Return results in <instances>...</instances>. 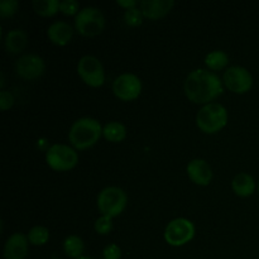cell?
Instances as JSON below:
<instances>
[{
    "mask_svg": "<svg viewBox=\"0 0 259 259\" xmlns=\"http://www.w3.org/2000/svg\"><path fill=\"white\" fill-rule=\"evenodd\" d=\"M257 182H255L254 177L248 172H239L235 175L232 180V190L237 196L249 197L252 196L257 189Z\"/></svg>",
    "mask_w": 259,
    "mask_h": 259,
    "instance_id": "16",
    "label": "cell"
},
{
    "mask_svg": "<svg viewBox=\"0 0 259 259\" xmlns=\"http://www.w3.org/2000/svg\"><path fill=\"white\" fill-rule=\"evenodd\" d=\"M75 28L65 20H55L47 28V38L51 43L58 47H65L71 43Z\"/></svg>",
    "mask_w": 259,
    "mask_h": 259,
    "instance_id": "14",
    "label": "cell"
},
{
    "mask_svg": "<svg viewBox=\"0 0 259 259\" xmlns=\"http://www.w3.org/2000/svg\"><path fill=\"white\" fill-rule=\"evenodd\" d=\"M128 205V195L121 187L108 186L104 187L96 197V206L100 215L118 218L125 211Z\"/></svg>",
    "mask_w": 259,
    "mask_h": 259,
    "instance_id": "4",
    "label": "cell"
},
{
    "mask_svg": "<svg viewBox=\"0 0 259 259\" xmlns=\"http://www.w3.org/2000/svg\"><path fill=\"white\" fill-rule=\"evenodd\" d=\"M184 93L191 103L207 105L215 103L224 93L223 78L207 68H196L186 76L184 81Z\"/></svg>",
    "mask_w": 259,
    "mask_h": 259,
    "instance_id": "1",
    "label": "cell"
},
{
    "mask_svg": "<svg viewBox=\"0 0 259 259\" xmlns=\"http://www.w3.org/2000/svg\"><path fill=\"white\" fill-rule=\"evenodd\" d=\"M73 28L80 35L93 38L101 34L105 28V15L96 7L81 8L73 20Z\"/></svg>",
    "mask_w": 259,
    "mask_h": 259,
    "instance_id": "5",
    "label": "cell"
},
{
    "mask_svg": "<svg viewBox=\"0 0 259 259\" xmlns=\"http://www.w3.org/2000/svg\"><path fill=\"white\" fill-rule=\"evenodd\" d=\"M52 259H61V258H52Z\"/></svg>",
    "mask_w": 259,
    "mask_h": 259,
    "instance_id": "32",
    "label": "cell"
},
{
    "mask_svg": "<svg viewBox=\"0 0 259 259\" xmlns=\"http://www.w3.org/2000/svg\"><path fill=\"white\" fill-rule=\"evenodd\" d=\"M257 190H258V194H259V181H258V185H257Z\"/></svg>",
    "mask_w": 259,
    "mask_h": 259,
    "instance_id": "31",
    "label": "cell"
},
{
    "mask_svg": "<svg viewBox=\"0 0 259 259\" xmlns=\"http://www.w3.org/2000/svg\"><path fill=\"white\" fill-rule=\"evenodd\" d=\"M204 62L207 70L217 73L218 71H222L224 68H227V66L229 65V56H228V53L225 51L215 50L205 56Z\"/></svg>",
    "mask_w": 259,
    "mask_h": 259,
    "instance_id": "20",
    "label": "cell"
},
{
    "mask_svg": "<svg viewBox=\"0 0 259 259\" xmlns=\"http://www.w3.org/2000/svg\"><path fill=\"white\" fill-rule=\"evenodd\" d=\"M61 2L58 0H34L32 3L33 10L43 18H51L60 12Z\"/></svg>",
    "mask_w": 259,
    "mask_h": 259,
    "instance_id": "22",
    "label": "cell"
},
{
    "mask_svg": "<svg viewBox=\"0 0 259 259\" xmlns=\"http://www.w3.org/2000/svg\"><path fill=\"white\" fill-rule=\"evenodd\" d=\"M174 7V0H142L139 4L144 18L149 20L162 19L172 12Z\"/></svg>",
    "mask_w": 259,
    "mask_h": 259,
    "instance_id": "15",
    "label": "cell"
},
{
    "mask_svg": "<svg viewBox=\"0 0 259 259\" xmlns=\"http://www.w3.org/2000/svg\"><path fill=\"white\" fill-rule=\"evenodd\" d=\"M253 82L254 81L250 71L243 66H230L223 73L224 88L238 95L249 93L253 88Z\"/></svg>",
    "mask_w": 259,
    "mask_h": 259,
    "instance_id": "9",
    "label": "cell"
},
{
    "mask_svg": "<svg viewBox=\"0 0 259 259\" xmlns=\"http://www.w3.org/2000/svg\"><path fill=\"white\" fill-rule=\"evenodd\" d=\"M124 22L128 27L131 28H137L141 27L144 22V15L142 13L141 8L137 7L133 9H129L124 12Z\"/></svg>",
    "mask_w": 259,
    "mask_h": 259,
    "instance_id": "23",
    "label": "cell"
},
{
    "mask_svg": "<svg viewBox=\"0 0 259 259\" xmlns=\"http://www.w3.org/2000/svg\"><path fill=\"white\" fill-rule=\"evenodd\" d=\"M103 128L100 121L91 116L78 118L71 124L68 129V142L76 151H86L95 146L103 137Z\"/></svg>",
    "mask_w": 259,
    "mask_h": 259,
    "instance_id": "2",
    "label": "cell"
},
{
    "mask_svg": "<svg viewBox=\"0 0 259 259\" xmlns=\"http://www.w3.org/2000/svg\"><path fill=\"white\" fill-rule=\"evenodd\" d=\"M121 254V248L119 247L115 243H111V244H108L103 250V258L104 259H120Z\"/></svg>",
    "mask_w": 259,
    "mask_h": 259,
    "instance_id": "28",
    "label": "cell"
},
{
    "mask_svg": "<svg viewBox=\"0 0 259 259\" xmlns=\"http://www.w3.org/2000/svg\"><path fill=\"white\" fill-rule=\"evenodd\" d=\"M116 4L124 10H129V9H133V8L139 7L141 2H137V0H118Z\"/></svg>",
    "mask_w": 259,
    "mask_h": 259,
    "instance_id": "29",
    "label": "cell"
},
{
    "mask_svg": "<svg viewBox=\"0 0 259 259\" xmlns=\"http://www.w3.org/2000/svg\"><path fill=\"white\" fill-rule=\"evenodd\" d=\"M62 249L66 257L71 259H78L82 257L83 252H85V243H83L81 237L71 234L66 237L65 240H63Z\"/></svg>",
    "mask_w": 259,
    "mask_h": 259,
    "instance_id": "18",
    "label": "cell"
},
{
    "mask_svg": "<svg viewBox=\"0 0 259 259\" xmlns=\"http://www.w3.org/2000/svg\"><path fill=\"white\" fill-rule=\"evenodd\" d=\"M94 229L99 235H108L110 234L111 230L114 229L113 219L105 215H100L94 223Z\"/></svg>",
    "mask_w": 259,
    "mask_h": 259,
    "instance_id": "24",
    "label": "cell"
},
{
    "mask_svg": "<svg viewBox=\"0 0 259 259\" xmlns=\"http://www.w3.org/2000/svg\"><path fill=\"white\" fill-rule=\"evenodd\" d=\"M28 45V35L23 29H12L5 34L4 47L10 55H20Z\"/></svg>",
    "mask_w": 259,
    "mask_h": 259,
    "instance_id": "17",
    "label": "cell"
},
{
    "mask_svg": "<svg viewBox=\"0 0 259 259\" xmlns=\"http://www.w3.org/2000/svg\"><path fill=\"white\" fill-rule=\"evenodd\" d=\"M143 83L139 76L132 72H124L113 81V94L121 101H133L141 96Z\"/></svg>",
    "mask_w": 259,
    "mask_h": 259,
    "instance_id": "10",
    "label": "cell"
},
{
    "mask_svg": "<svg viewBox=\"0 0 259 259\" xmlns=\"http://www.w3.org/2000/svg\"><path fill=\"white\" fill-rule=\"evenodd\" d=\"M196 234L195 224L187 218H176L164 228L163 238L171 247L179 248L191 242Z\"/></svg>",
    "mask_w": 259,
    "mask_h": 259,
    "instance_id": "7",
    "label": "cell"
},
{
    "mask_svg": "<svg viewBox=\"0 0 259 259\" xmlns=\"http://www.w3.org/2000/svg\"><path fill=\"white\" fill-rule=\"evenodd\" d=\"M78 259H94V258H91V257H88V255H82V257H81V258H78Z\"/></svg>",
    "mask_w": 259,
    "mask_h": 259,
    "instance_id": "30",
    "label": "cell"
},
{
    "mask_svg": "<svg viewBox=\"0 0 259 259\" xmlns=\"http://www.w3.org/2000/svg\"><path fill=\"white\" fill-rule=\"evenodd\" d=\"M103 137L110 143H121L126 138V128L120 121H109L103 128Z\"/></svg>",
    "mask_w": 259,
    "mask_h": 259,
    "instance_id": "19",
    "label": "cell"
},
{
    "mask_svg": "<svg viewBox=\"0 0 259 259\" xmlns=\"http://www.w3.org/2000/svg\"><path fill=\"white\" fill-rule=\"evenodd\" d=\"M186 174L190 181L197 186H209L214 179V172L207 161L202 158H194L187 163Z\"/></svg>",
    "mask_w": 259,
    "mask_h": 259,
    "instance_id": "12",
    "label": "cell"
},
{
    "mask_svg": "<svg viewBox=\"0 0 259 259\" xmlns=\"http://www.w3.org/2000/svg\"><path fill=\"white\" fill-rule=\"evenodd\" d=\"M14 104L15 98L10 91L5 90V89L0 91V108H2V111L9 110V109L13 108Z\"/></svg>",
    "mask_w": 259,
    "mask_h": 259,
    "instance_id": "27",
    "label": "cell"
},
{
    "mask_svg": "<svg viewBox=\"0 0 259 259\" xmlns=\"http://www.w3.org/2000/svg\"><path fill=\"white\" fill-rule=\"evenodd\" d=\"M29 245L27 234L20 232L13 233L5 240L3 257L4 259H25L29 252Z\"/></svg>",
    "mask_w": 259,
    "mask_h": 259,
    "instance_id": "13",
    "label": "cell"
},
{
    "mask_svg": "<svg viewBox=\"0 0 259 259\" xmlns=\"http://www.w3.org/2000/svg\"><path fill=\"white\" fill-rule=\"evenodd\" d=\"M78 77L89 88L98 89L105 83V70L98 57L93 55H85L78 60L76 66Z\"/></svg>",
    "mask_w": 259,
    "mask_h": 259,
    "instance_id": "8",
    "label": "cell"
},
{
    "mask_svg": "<svg viewBox=\"0 0 259 259\" xmlns=\"http://www.w3.org/2000/svg\"><path fill=\"white\" fill-rule=\"evenodd\" d=\"M46 71L45 60L35 53L22 55L15 62V72L25 81H34L42 77Z\"/></svg>",
    "mask_w": 259,
    "mask_h": 259,
    "instance_id": "11",
    "label": "cell"
},
{
    "mask_svg": "<svg viewBox=\"0 0 259 259\" xmlns=\"http://www.w3.org/2000/svg\"><path fill=\"white\" fill-rule=\"evenodd\" d=\"M28 242L30 245L34 247H43L47 244L51 239V232L48 228L43 227V225H35V227L30 228L27 233Z\"/></svg>",
    "mask_w": 259,
    "mask_h": 259,
    "instance_id": "21",
    "label": "cell"
},
{
    "mask_svg": "<svg viewBox=\"0 0 259 259\" xmlns=\"http://www.w3.org/2000/svg\"><path fill=\"white\" fill-rule=\"evenodd\" d=\"M81 10L77 0H62L60 4V12L66 17H76Z\"/></svg>",
    "mask_w": 259,
    "mask_h": 259,
    "instance_id": "26",
    "label": "cell"
},
{
    "mask_svg": "<svg viewBox=\"0 0 259 259\" xmlns=\"http://www.w3.org/2000/svg\"><path fill=\"white\" fill-rule=\"evenodd\" d=\"M46 163L56 172H68L78 163V153L70 144L53 143L46 149Z\"/></svg>",
    "mask_w": 259,
    "mask_h": 259,
    "instance_id": "6",
    "label": "cell"
},
{
    "mask_svg": "<svg viewBox=\"0 0 259 259\" xmlns=\"http://www.w3.org/2000/svg\"><path fill=\"white\" fill-rule=\"evenodd\" d=\"M229 114L220 103H210L200 108L196 114V125L204 134H217L227 126Z\"/></svg>",
    "mask_w": 259,
    "mask_h": 259,
    "instance_id": "3",
    "label": "cell"
},
{
    "mask_svg": "<svg viewBox=\"0 0 259 259\" xmlns=\"http://www.w3.org/2000/svg\"><path fill=\"white\" fill-rule=\"evenodd\" d=\"M19 9V3L17 0H2L0 2V17L2 18H12L17 14Z\"/></svg>",
    "mask_w": 259,
    "mask_h": 259,
    "instance_id": "25",
    "label": "cell"
}]
</instances>
